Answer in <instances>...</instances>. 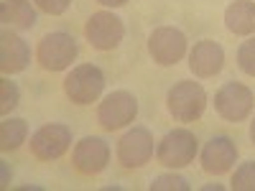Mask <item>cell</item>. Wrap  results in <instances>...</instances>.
Here are the masks:
<instances>
[{
  "label": "cell",
  "instance_id": "d6986e66",
  "mask_svg": "<svg viewBox=\"0 0 255 191\" xmlns=\"http://www.w3.org/2000/svg\"><path fill=\"white\" fill-rule=\"evenodd\" d=\"M238 67L248 77H255V36H250L248 41L240 44V49H238Z\"/></svg>",
  "mask_w": 255,
  "mask_h": 191
},
{
  "label": "cell",
  "instance_id": "7c38bea8",
  "mask_svg": "<svg viewBox=\"0 0 255 191\" xmlns=\"http://www.w3.org/2000/svg\"><path fill=\"white\" fill-rule=\"evenodd\" d=\"M199 161H202V171L209 174V176L230 174L238 163V145L227 135H215V138H209L207 145L202 148Z\"/></svg>",
  "mask_w": 255,
  "mask_h": 191
},
{
  "label": "cell",
  "instance_id": "7402d4cb",
  "mask_svg": "<svg viewBox=\"0 0 255 191\" xmlns=\"http://www.w3.org/2000/svg\"><path fill=\"white\" fill-rule=\"evenodd\" d=\"M33 5L46 15H61V13L69 10L72 0H33Z\"/></svg>",
  "mask_w": 255,
  "mask_h": 191
},
{
  "label": "cell",
  "instance_id": "603a6c76",
  "mask_svg": "<svg viewBox=\"0 0 255 191\" xmlns=\"http://www.w3.org/2000/svg\"><path fill=\"white\" fill-rule=\"evenodd\" d=\"M100 5H105V8H123L128 0H97Z\"/></svg>",
  "mask_w": 255,
  "mask_h": 191
},
{
  "label": "cell",
  "instance_id": "9c48e42d",
  "mask_svg": "<svg viewBox=\"0 0 255 191\" xmlns=\"http://www.w3.org/2000/svg\"><path fill=\"white\" fill-rule=\"evenodd\" d=\"M138 115V99L125 92V90H118V92H110L100 102L97 107V122L102 130H120V127L130 125Z\"/></svg>",
  "mask_w": 255,
  "mask_h": 191
},
{
  "label": "cell",
  "instance_id": "3957f363",
  "mask_svg": "<svg viewBox=\"0 0 255 191\" xmlns=\"http://www.w3.org/2000/svg\"><path fill=\"white\" fill-rule=\"evenodd\" d=\"M105 92V74L97 64H77V67L64 77V95L74 104H92Z\"/></svg>",
  "mask_w": 255,
  "mask_h": 191
},
{
  "label": "cell",
  "instance_id": "277c9868",
  "mask_svg": "<svg viewBox=\"0 0 255 191\" xmlns=\"http://www.w3.org/2000/svg\"><path fill=\"white\" fill-rule=\"evenodd\" d=\"M197 151H199L197 135L191 133V130H186V127H174V130H168L158 140L156 158L166 168H184L189 163H194Z\"/></svg>",
  "mask_w": 255,
  "mask_h": 191
},
{
  "label": "cell",
  "instance_id": "7a4b0ae2",
  "mask_svg": "<svg viewBox=\"0 0 255 191\" xmlns=\"http://www.w3.org/2000/svg\"><path fill=\"white\" fill-rule=\"evenodd\" d=\"M77 54L79 46L74 36L67 31H51L36 46V61L44 72H67L72 61L77 59Z\"/></svg>",
  "mask_w": 255,
  "mask_h": 191
},
{
  "label": "cell",
  "instance_id": "6da1fadb",
  "mask_svg": "<svg viewBox=\"0 0 255 191\" xmlns=\"http://www.w3.org/2000/svg\"><path fill=\"white\" fill-rule=\"evenodd\" d=\"M166 110L176 122H197L207 110V92L199 82H176L166 95Z\"/></svg>",
  "mask_w": 255,
  "mask_h": 191
},
{
  "label": "cell",
  "instance_id": "ac0fdd59",
  "mask_svg": "<svg viewBox=\"0 0 255 191\" xmlns=\"http://www.w3.org/2000/svg\"><path fill=\"white\" fill-rule=\"evenodd\" d=\"M230 189L232 191H255V161H245L235 168Z\"/></svg>",
  "mask_w": 255,
  "mask_h": 191
},
{
  "label": "cell",
  "instance_id": "8992f818",
  "mask_svg": "<svg viewBox=\"0 0 255 191\" xmlns=\"http://www.w3.org/2000/svg\"><path fill=\"white\" fill-rule=\"evenodd\" d=\"M255 107V95L243 82H225L215 95V112L227 122H243Z\"/></svg>",
  "mask_w": 255,
  "mask_h": 191
},
{
  "label": "cell",
  "instance_id": "5bb4252c",
  "mask_svg": "<svg viewBox=\"0 0 255 191\" xmlns=\"http://www.w3.org/2000/svg\"><path fill=\"white\" fill-rule=\"evenodd\" d=\"M31 64V49L23 41V36H18L15 31H3L0 33V69L3 74H20L26 72Z\"/></svg>",
  "mask_w": 255,
  "mask_h": 191
},
{
  "label": "cell",
  "instance_id": "4fadbf2b",
  "mask_svg": "<svg viewBox=\"0 0 255 191\" xmlns=\"http://www.w3.org/2000/svg\"><path fill=\"white\" fill-rule=\"evenodd\" d=\"M225 67V49L212 38L197 41L194 49L189 51V69L199 79H212L217 77Z\"/></svg>",
  "mask_w": 255,
  "mask_h": 191
},
{
  "label": "cell",
  "instance_id": "8fae6325",
  "mask_svg": "<svg viewBox=\"0 0 255 191\" xmlns=\"http://www.w3.org/2000/svg\"><path fill=\"white\" fill-rule=\"evenodd\" d=\"M108 163H110V145L108 140L97 135L82 138L72 151V166L82 176H97L108 168Z\"/></svg>",
  "mask_w": 255,
  "mask_h": 191
},
{
  "label": "cell",
  "instance_id": "cb8c5ba5",
  "mask_svg": "<svg viewBox=\"0 0 255 191\" xmlns=\"http://www.w3.org/2000/svg\"><path fill=\"white\" fill-rule=\"evenodd\" d=\"M250 140L255 143V117H253V122H250Z\"/></svg>",
  "mask_w": 255,
  "mask_h": 191
},
{
  "label": "cell",
  "instance_id": "52a82bcc",
  "mask_svg": "<svg viewBox=\"0 0 255 191\" xmlns=\"http://www.w3.org/2000/svg\"><path fill=\"white\" fill-rule=\"evenodd\" d=\"M28 148H31V156L44 163L59 161L72 148V130L64 122H46L31 135Z\"/></svg>",
  "mask_w": 255,
  "mask_h": 191
},
{
  "label": "cell",
  "instance_id": "30bf717a",
  "mask_svg": "<svg viewBox=\"0 0 255 191\" xmlns=\"http://www.w3.org/2000/svg\"><path fill=\"white\" fill-rule=\"evenodd\" d=\"M118 163L128 171L133 168H143L148 161L153 158V135L148 127H130L123 138L118 140Z\"/></svg>",
  "mask_w": 255,
  "mask_h": 191
},
{
  "label": "cell",
  "instance_id": "ba28073f",
  "mask_svg": "<svg viewBox=\"0 0 255 191\" xmlns=\"http://www.w3.org/2000/svg\"><path fill=\"white\" fill-rule=\"evenodd\" d=\"M84 38L90 41V46L97 51H113L123 44L125 38V26L123 18H118L110 10H97L87 18L84 23Z\"/></svg>",
  "mask_w": 255,
  "mask_h": 191
},
{
  "label": "cell",
  "instance_id": "e0dca14e",
  "mask_svg": "<svg viewBox=\"0 0 255 191\" xmlns=\"http://www.w3.org/2000/svg\"><path fill=\"white\" fill-rule=\"evenodd\" d=\"M28 138V122L23 117H5L0 122V151H18Z\"/></svg>",
  "mask_w": 255,
  "mask_h": 191
},
{
  "label": "cell",
  "instance_id": "2e32d148",
  "mask_svg": "<svg viewBox=\"0 0 255 191\" xmlns=\"http://www.w3.org/2000/svg\"><path fill=\"white\" fill-rule=\"evenodd\" d=\"M225 28L235 36L255 33V0H232L225 10Z\"/></svg>",
  "mask_w": 255,
  "mask_h": 191
},
{
  "label": "cell",
  "instance_id": "9a60e30c",
  "mask_svg": "<svg viewBox=\"0 0 255 191\" xmlns=\"http://www.w3.org/2000/svg\"><path fill=\"white\" fill-rule=\"evenodd\" d=\"M36 20L38 15L31 0H3L0 3V23L10 31H31Z\"/></svg>",
  "mask_w": 255,
  "mask_h": 191
},
{
  "label": "cell",
  "instance_id": "44dd1931",
  "mask_svg": "<svg viewBox=\"0 0 255 191\" xmlns=\"http://www.w3.org/2000/svg\"><path fill=\"white\" fill-rule=\"evenodd\" d=\"M189 191V181L184 176H176V174H163V176H156L151 181V191Z\"/></svg>",
  "mask_w": 255,
  "mask_h": 191
},
{
  "label": "cell",
  "instance_id": "5b68a950",
  "mask_svg": "<svg viewBox=\"0 0 255 191\" xmlns=\"http://www.w3.org/2000/svg\"><path fill=\"white\" fill-rule=\"evenodd\" d=\"M186 49H189V41L181 28L158 26L148 36V54L158 67H176L186 56Z\"/></svg>",
  "mask_w": 255,
  "mask_h": 191
},
{
  "label": "cell",
  "instance_id": "ffe728a7",
  "mask_svg": "<svg viewBox=\"0 0 255 191\" xmlns=\"http://www.w3.org/2000/svg\"><path fill=\"white\" fill-rule=\"evenodd\" d=\"M18 102H20L18 84L5 77V79H3V102H0V112H3V117H8V115L18 107Z\"/></svg>",
  "mask_w": 255,
  "mask_h": 191
}]
</instances>
